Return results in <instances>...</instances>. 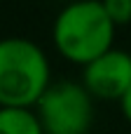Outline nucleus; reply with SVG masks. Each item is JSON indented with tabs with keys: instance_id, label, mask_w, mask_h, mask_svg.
<instances>
[{
	"instance_id": "20e7f679",
	"label": "nucleus",
	"mask_w": 131,
	"mask_h": 134,
	"mask_svg": "<svg viewBox=\"0 0 131 134\" xmlns=\"http://www.w3.org/2000/svg\"><path fill=\"white\" fill-rule=\"evenodd\" d=\"M82 85L94 99L120 101L131 87V54L124 49H108L103 57L84 66Z\"/></svg>"
},
{
	"instance_id": "0eeeda50",
	"label": "nucleus",
	"mask_w": 131,
	"mask_h": 134,
	"mask_svg": "<svg viewBox=\"0 0 131 134\" xmlns=\"http://www.w3.org/2000/svg\"><path fill=\"white\" fill-rule=\"evenodd\" d=\"M120 108H122V115L131 122V87H129V92L120 99Z\"/></svg>"
},
{
	"instance_id": "f03ea898",
	"label": "nucleus",
	"mask_w": 131,
	"mask_h": 134,
	"mask_svg": "<svg viewBox=\"0 0 131 134\" xmlns=\"http://www.w3.org/2000/svg\"><path fill=\"white\" fill-rule=\"evenodd\" d=\"M115 24L98 0H82L63 7L54 21V45L63 59L89 66L113 49Z\"/></svg>"
},
{
	"instance_id": "423d86ee",
	"label": "nucleus",
	"mask_w": 131,
	"mask_h": 134,
	"mask_svg": "<svg viewBox=\"0 0 131 134\" xmlns=\"http://www.w3.org/2000/svg\"><path fill=\"white\" fill-rule=\"evenodd\" d=\"M103 5H105V9H108L115 26L131 21V0H105Z\"/></svg>"
},
{
	"instance_id": "7ed1b4c3",
	"label": "nucleus",
	"mask_w": 131,
	"mask_h": 134,
	"mask_svg": "<svg viewBox=\"0 0 131 134\" xmlns=\"http://www.w3.org/2000/svg\"><path fill=\"white\" fill-rule=\"evenodd\" d=\"M45 134H89L94 125V97L82 82L59 80L35 106Z\"/></svg>"
},
{
	"instance_id": "39448f33",
	"label": "nucleus",
	"mask_w": 131,
	"mask_h": 134,
	"mask_svg": "<svg viewBox=\"0 0 131 134\" xmlns=\"http://www.w3.org/2000/svg\"><path fill=\"white\" fill-rule=\"evenodd\" d=\"M0 134H45L33 108H0Z\"/></svg>"
},
{
	"instance_id": "f257e3e1",
	"label": "nucleus",
	"mask_w": 131,
	"mask_h": 134,
	"mask_svg": "<svg viewBox=\"0 0 131 134\" xmlns=\"http://www.w3.org/2000/svg\"><path fill=\"white\" fill-rule=\"evenodd\" d=\"M45 49L19 35L0 40V108H35L49 90Z\"/></svg>"
}]
</instances>
